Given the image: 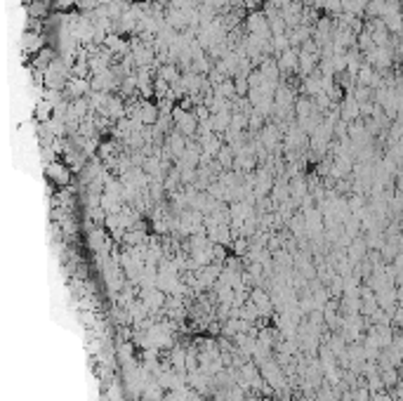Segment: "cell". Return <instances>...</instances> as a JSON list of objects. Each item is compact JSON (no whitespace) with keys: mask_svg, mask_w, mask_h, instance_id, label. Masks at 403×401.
Here are the masks:
<instances>
[{"mask_svg":"<svg viewBox=\"0 0 403 401\" xmlns=\"http://www.w3.org/2000/svg\"><path fill=\"white\" fill-rule=\"evenodd\" d=\"M248 28H250V35H262V38H271L269 33V21L264 14L253 12L248 17Z\"/></svg>","mask_w":403,"mask_h":401,"instance_id":"7a4b0ae2","label":"cell"},{"mask_svg":"<svg viewBox=\"0 0 403 401\" xmlns=\"http://www.w3.org/2000/svg\"><path fill=\"white\" fill-rule=\"evenodd\" d=\"M88 81H83V78H71V83H68V95L71 97H80L88 92Z\"/></svg>","mask_w":403,"mask_h":401,"instance_id":"ba28073f","label":"cell"},{"mask_svg":"<svg viewBox=\"0 0 403 401\" xmlns=\"http://www.w3.org/2000/svg\"><path fill=\"white\" fill-rule=\"evenodd\" d=\"M104 48L109 50L111 55H120V57L130 52V45L120 38V33H109V35H106V38H104Z\"/></svg>","mask_w":403,"mask_h":401,"instance_id":"3957f363","label":"cell"},{"mask_svg":"<svg viewBox=\"0 0 403 401\" xmlns=\"http://www.w3.org/2000/svg\"><path fill=\"white\" fill-rule=\"evenodd\" d=\"M186 139L184 135H179V132H175V135H170V151H172V156H179L182 158V154L186 151Z\"/></svg>","mask_w":403,"mask_h":401,"instance_id":"52a82bcc","label":"cell"},{"mask_svg":"<svg viewBox=\"0 0 403 401\" xmlns=\"http://www.w3.org/2000/svg\"><path fill=\"white\" fill-rule=\"evenodd\" d=\"M304 92H307V95H318V92H321V78H316V76L307 78V83H304Z\"/></svg>","mask_w":403,"mask_h":401,"instance_id":"8fae6325","label":"cell"},{"mask_svg":"<svg viewBox=\"0 0 403 401\" xmlns=\"http://www.w3.org/2000/svg\"><path fill=\"white\" fill-rule=\"evenodd\" d=\"M246 5L248 7H257V5H260V0H246Z\"/></svg>","mask_w":403,"mask_h":401,"instance_id":"5bb4252c","label":"cell"},{"mask_svg":"<svg viewBox=\"0 0 403 401\" xmlns=\"http://www.w3.org/2000/svg\"><path fill=\"white\" fill-rule=\"evenodd\" d=\"M48 172H50V177H55V179H57L59 184H66V182H68V170L64 168L62 163L50 165V170H48Z\"/></svg>","mask_w":403,"mask_h":401,"instance_id":"9c48e42d","label":"cell"},{"mask_svg":"<svg viewBox=\"0 0 403 401\" xmlns=\"http://www.w3.org/2000/svg\"><path fill=\"white\" fill-rule=\"evenodd\" d=\"M276 66H278V71H283V74L295 71V68H297V50L295 48L283 50V55H280V59L276 61Z\"/></svg>","mask_w":403,"mask_h":401,"instance_id":"277c9868","label":"cell"},{"mask_svg":"<svg viewBox=\"0 0 403 401\" xmlns=\"http://www.w3.org/2000/svg\"><path fill=\"white\" fill-rule=\"evenodd\" d=\"M311 106H314V104L309 102V99H300V102H297V116H300V118H307L309 114H314Z\"/></svg>","mask_w":403,"mask_h":401,"instance_id":"7c38bea8","label":"cell"},{"mask_svg":"<svg viewBox=\"0 0 403 401\" xmlns=\"http://www.w3.org/2000/svg\"><path fill=\"white\" fill-rule=\"evenodd\" d=\"M172 118H175V123H177V132L179 135H193L196 132V128H198V121H196V116L191 114L189 109H175L172 111Z\"/></svg>","mask_w":403,"mask_h":401,"instance_id":"6da1fadb","label":"cell"},{"mask_svg":"<svg viewBox=\"0 0 403 401\" xmlns=\"http://www.w3.org/2000/svg\"><path fill=\"white\" fill-rule=\"evenodd\" d=\"M158 78H160V81H165L168 85H172L175 81H179V71L172 66V64H165V66L158 68Z\"/></svg>","mask_w":403,"mask_h":401,"instance_id":"8992f818","label":"cell"},{"mask_svg":"<svg viewBox=\"0 0 403 401\" xmlns=\"http://www.w3.org/2000/svg\"><path fill=\"white\" fill-rule=\"evenodd\" d=\"M356 116H358V104H356V99L351 95L344 99V104H342V118L344 121H354Z\"/></svg>","mask_w":403,"mask_h":401,"instance_id":"5b68a950","label":"cell"},{"mask_svg":"<svg viewBox=\"0 0 403 401\" xmlns=\"http://www.w3.org/2000/svg\"><path fill=\"white\" fill-rule=\"evenodd\" d=\"M366 7L370 10L373 17H384L387 14V0H370V3H366Z\"/></svg>","mask_w":403,"mask_h":401,"instance_id":"30bf717a","label":"cell"},{"mask_svg":"<svg viewBox=\"0 0 403 401\" xmlns=\"http://www.w3.org/2000/svg\"><path fill=\"white\" fill-rule=\"evenodd\" d=\"M316 97V106L321 111H328L330 109V97L326 95V92H318V95H314Z\"/></svg>","mask_w":403,"mask_h":401,"instance_id":"4fadbf2b","label":"cell"}]
</instances>
